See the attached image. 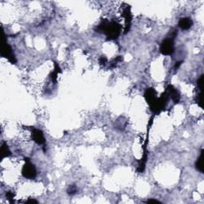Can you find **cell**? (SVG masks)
<instances>
[{
	"label": "cell",
	"instance_id": "2e32d148",
	"mask_svg": "<svg viewBox=\"0 0 204 204\" xmlns=\"http://www.w3.org/2000/svg\"><path fill=\"white\" fill-rule=\"evenodd\" d=\"M6 198H7V199L10 200V202H14V201H13V198H14V195L13 194V192L11 191H7L6 192Z\"/></svg>",
	"mask_w": 204,
	"mask_h": 204
},
{
	"label": "cell",
	"instance_id": "9c48e42d",
	"mask_svg": "<svg viewBox=\"0 0 204 204\" xmlns=\"http://www.w3.org/2000/svg\"><path fill=\"white\" fill-rule=\"evenodd\" d=\"M192 24H193V22L190 18H182L179 22V26L184 31L190 29Z\"/></svg>",
	"mask_w": 204,
	"mask_h": 204
},
{
	"label": "cell",
	"instance_id": "ffe728a7",
	"mask_svg": "<svg viewBox=\"0 0 204 204\" xmlns=\"http://www.w3.org/2000/svg\"><path fill=\"white\" fill-rule=\"evenodd\" d=\"M26 202H35V203H37V201L35 199H29L28 201H26Z\"/></svg>",
	"mask_w": 204,
	"mask_h": 204
},
{
	"label": "cell",
	"instance_id": "d6986e66",
	"mask_svg": "<svg viewBox=\"0 0 204 204\" xmlns=\"http://www.w3.org/2000/svg\"><path fill=\"white\" fill-rule=\"evenodd\" d=\"M148 203H152V202H156V203H160V201H158V200L156 199H149L148 201Z\"/></svg>",
	"mask_w": 204,
	"mask_h": 204
},
{
	"label": "cell",
	"instance_id": "52a82bcc",
	"mask_svg": "<svg viewBox=\"0 0 204 204\" xmlns=\"http://www.w3.org/2000/svg\"><path fill=\"white\" fill-rule=\"evenodd\" d=\"M166 92L168 93L169 97H172V99L173 100V101L175 103H179V102H180V93H179L177 89H176L174 88V86H172V85H168Z\"/></svg>",
	"mask_w": 204,
	"mask_h": 204
},
{
	"label": "cell",
	"instance_id": "e0dca14e",
	"mask_svg": "<svg viewBox=\"0 0 204 204\" xmlns=\"http://www.w3.org/2000/svg\"><path fill=\"white\" fill-rule=\"evenodd\" d=\"M99 61L101 64H102V65H105V63L107 62V58H106L105 57H100Z\"/></svg>",
	"mask_w": 204,
	"mask_h": 204
},
{
	"label": "cell",
	"instance_id": "9a60e30c",
	"mask_svg": "<svg viewBox=\"0 0 204 204\" xmlns=\"http://www.w3.org/2000/svg\"><path fill=\"white\" fill-rule=\"evenodd\" d=\"M196 102L199 105L201 108H203V105H202V92H200L198 93L197 97H196Z\"/></svg>",
	"mask_w": 204,
	"mask_h": 204
},
{
	"label": "cell",
	"instance_id": "30bf717a",
	"mask_svg": "<svg viewBox=\"0 0 204 204\" xmlns=\"http://www.w3.org/2000/svg\"><path fill=\"white\" fill-rule=\"evenodd\" d=\"M195 166L196 168L200 172H202L203 173L204 172V167H203V149H202L201 151V153H200L199 157L198 158V160L196 161L195 163Z\"/></svg>",
	"mask_w": 204,
	"mask_h": 204
},
{
	"label": "cell",
	"instance_id": "277c9868",
	"mask_svg": "<svg viewBox=\"0 0 204 204\" xmlns=\"http://www.w3.org/2000/svg\"><path fill=\"white\" fill-rule=\"evenodd\" d=\"M160 52L164 55H171L174 52V40L172 39H165L160 45Z\"/></svg>",
	"mask_w": 204,
	"mask_h": 204
},
{
	"label": "cell",
	"instance_id": "7a4b0ae2",
	"mask_svg": "<svg viewBox=\"0 0 204 204\" xmlns=\"http://www.w3.org/2000/svg\"><path fill=\"white\" fill-rule=\"evenodd\" d=\"M144 97L149 105L150 108L155 113H160L161 110H163L165 107V105L163 104L160 98L157 97L156 90L152 88L146 90L145 93H144Z\"/></svg>",
	"mask_w": 204,
	"mask_h": 204
},
{
	"label": "cell",
	"instance_id": "3957f363",
	"mask_svg": "<svg viewBox=\"0 0 204 204\" xmlns=\"http://www.w3.org/2000/svg\"><path fill=\"white\" fill-rule=\"evenodd\" d=\"M24 160L26 164L23 166L22 170V176L28 180H34L37 176L36 168H35V165L31 163L29 158H25Z\"/></svg>",
	"mask_w": 204,
	"mask_h": 204
},
{
	"label": "cell",
	"instance_id": "5b68a950",
	"mask_svg": "<svg viewBox=\"0 0 204 204\" xmlns=\"http://www.w3.org/2000/svg\"><path fill=\"white\" fill-rule=\"evenodd\" d=\"M1 55H2V57L7 59L10 63H12V64H15V63H16L17 61L16 58H15V56H14V53H13L12 49H11V47H10V46L8 43H4Z\"/></svg>",
	"mask_w": 204,
	"mask_h": 204
},
{
	"label": "cell",
	"instance_id": "6da1fadb",
	"mask_svg": "<svg viewBox=\"0 0 204 204\" xmlns=\"http://www.w3.org/2000/svg\"><path fill=\"white\" fill-rule=\"evenodd\" d=\"M121 28V25L118 24L117 22L114 21L109 22L108 20H103L97 27V31L104 33L107 36L108 39H116L120 35Z\"/></svg>",
	"mask_w": 204,
	"mask_h": 204
},
{
	"label": "cell",
	"instance_id": "ba28073f",
	"mask_svg": "<svg viewBox=\"0 0 204 204\" xmlns=\"http://www.w3.org/2000/svg\"><path fill=\"white\" fill-rule=\"evenodd\" d=\"M123 16L125 19V30H124V33H128V31H129L130 25H131L132 22V14L131 10H130V6H127L123 10Z\"/></svg>",
	"mask_w": 204,
	"mask_h": 204
},
{
	"label": "cell",
	"instance_id": "4fadbf2b",
	"mask_svg": "<svg viewBox=\"0 0 204 204\" xmlns=\"http://www.w3.org/2000/svg\"><path fill=\"white\" fill-rule=\"evenodd\" d=\"M77 187L75 186V185H70L68 188V190H67V192H68V194L69 195H73L77 193Z\"/></svg>",
	"mask_w": 204,
	"mask_h": 204
},
{
	"label": "cell",
	"instance_id": "8992f818",
	"mask_svg": "<svg viewBox=\"0 0 204 204\" xmlns=\"http://www.w3.org/2000/svg\"><path fill=\"white\" fill-rule=\"evenodd\" d=\"M32 131V138L33 140L36 143L41 145V144H44L46 143V139L44 137L43 132L40 129H37V128H31Z\"/></svg>",
	"mask_w": 204,
	"mask_h": 204
},
{
	"label": "cell",
	"instance_id": "8fae6325",
	"mask_svg": "<svg viewBox=\"0 0 204 204\" xmlns=\"http://www.w3.org/2000/svg\"><path fill=\"white\" fill-rule=\"evenodd\" d=\"M61 69H60V67L57 65V63L54 62V70L51 73V79H52V81H54V83H56L57 78V74H58L59 73H61Z\"/></svg>",
	"mask_w": 204,
	"mask_h": 204
},
{
	"label": "cell",
	"instance_id": "ac0fdd59",
	"mask_svg": "<svg viewBox=\"0 0 204 204\" xmlns=\"http://www.w3.org/2000/svg\"><path fill=\"white\" fill-rule=\"evenodd\" d=\"M183 63V61H177V62L176 63V65H175V69H178L179 67L180 66V65H181V64H182Z\"/></svg>",
	"mask_w": 204,
	"mask_h": 204
},
{
	"label": "cell",
	"instance_id": "7c38bea8",
	"mask_svg": "<svg viewBox=\"0 0 204 204\" xmlns=\"http://www.w3.org/2000/svg\"><path fill=\"white\" fill-rule=\"evenodd\" d=\"M1 154H2V159L5 157H8L10 156V151L9 149L8 146L6 145V143H3L2 145V151H1Z\"/></svg>",
	"mask_w": 204,
	"mask_h": 204
},
{
	"label": "cell",
	"instance_id": "5bb4252c",
	"mask_svg": "<svg viewBox=\"0 0 204 204\" xmlns=\"http://www.w3.org/2000/svg\"><path fill=\"white\" fill-rule=\"evenodd\" d=\"M203 79H204V75L202 74L200 76L199 78L198 79V81H197V84H198V89H199L200 92H202V88H203Z\"/></svg>",
	"mask_w": 204,
	"mask_h": 204
}]
</instances>
